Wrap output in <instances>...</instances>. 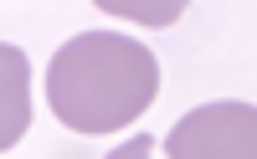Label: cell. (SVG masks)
Instances as JSON below:
<instances>
[{"label": "cell", "mask_w": 257, "mask_h": 159, "mask_svg": "<svg viewBox=\"0 0 257 159\" xmlns=\"http://www.w3.org/2000/svg\"><path fill=\"white\" fill-rule=\"evenodd\" d=\"M170 159H257V103H201L165 133Z\"/></svg>", "instance_id": "2"}, {"label": "cell", "mask_w": 257, "mask_h": 159, "mask_svg": "<svg viewBox=\"0 0 257 159\" xmlns=\"http://www.w3.org/2000/svg\"><path fill=\"white\" fill-rule=\"evenodd\" d=\"M0 67H6V128H0V149H11L26 133V52L6 47Z\"/></svg>", "instance_id": "3"}, {"label": "cell", "mask_w": 257, "mask_h": 159, "mask_svg": "<svg viewBox=\"0 0 257 159\" xmlns=\"http://www.w3.org/2000/svg\"><path fill=\"white\" fill-rule=\"evenodd\" d=\"M149 149H155L149 139H128V144H118V149H113V159H134V154H149Z\"/></svg>", "instance_id": "5"}, {"label": "cell", "mask_w": 257, "mask_h": 159, "mask_svg": "<svg viewBox=\"0 0 257 159\" xmlns=\"http://www.w3.org/2000/svg\"><path fill=\"white\" fill-rule=\"evenodd\" d=\"M160 98V62L134 36L82 31L62 41L47 67V103L72 133H113L144 118Z\"/></svg>", "instance_id": "1"}, {"label": "cell", "mask_w": 257, "mask_h": 159, "mask_svg": "<svg viewBox=\"0 0 257 159\" xmlns=\"http://www.w3.org/2000/svg\"><path fill=\"white\" fill-rule=\"evenodd\" d=\"M93 6L108 11V16H118V21H134V26L165 31V26H175V21L185 16L190 0H93Z\"/></svg>", "instance_id": "4"}]
</instances>
